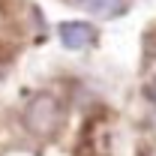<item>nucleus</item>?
Masks as SVG:
<instances>
[{
    "label": "nucleus",
    "mask_w": 156,
    "mask_h": 156,
    "mask_svg": "<svg viewBox=\"0 0 156 156\" xmlns=\"http://www.w3.org/2000/svg\"><path fill=\"white\" fill-rule=\"evenodd\" d=\"M57 39L63 48H69V51H81V48H87L93 39H96V27L90 24V21H63L57 24Z\"/></svg>",
    "instance_id": "f03ea898"
},
{
    "label": "nucleus",
    "mask_w": 156,
    "mask_h": 156,
    "mask_svg": "<svg viewBox=\"0 0 156 156\" xmlns=\"http://www.w3.org/2000/svg\"><path fill=\"white\" fill-rule=\"evenodd\" d=\"M84 9L93 18H117L129 9V0H84Z\"/></svg>",
    "instance_id": "7ed1b4c3"
},
{
    "label": "nucleus",
    "mask_w": 156,
    "mask_h": 156,
    "mask_svg": "<svg viewBox=\"0 0 156 156\" xmlns=\"http://www.w3.org/2000/svg\"><path fill=\"white\" fill-rule=\"evenodd\" d=\"M144 96L150 99V102H156V81H150V84L144 87Z\"/></svg>",
    "instance_id": "20e7f679"
},
{
    "label": "nucleus",
    "mask_w": 156,
    "mask_h": 156,
    "mask_svg": "<svg viewBox=\"0 0 156 156\" xmlns=\"http://www.w3.org/2000/svg\"><path fill=\"white\" fill-rule=\"evenodd\" d=\"M24 129L36 138H51L63 123V105L54 93H36L24 105Z\"/></svg>",
    "instance_id": "f257e3e1"
}]
</instances>
